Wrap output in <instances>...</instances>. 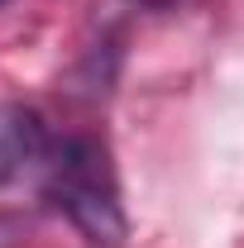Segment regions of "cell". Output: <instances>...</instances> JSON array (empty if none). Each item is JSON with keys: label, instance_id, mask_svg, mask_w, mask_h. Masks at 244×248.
Returning a JSON list of instances; mask_svg holds the SVG:
<instances>
[{"label": "cell", "instance_id": "obj_1", "mask_svg": "<svg viewBox=\"0 0 244 248\" xmlns=\"http://www.w3.org/2000/svg\"><path fill=\"white\" fill-rule=\"evenodd\" d=\"M48 201L96 248H120L129 239V219L120 205V182H115L110 153H105V143H96L87 134H72L53 148Z\"/></svg>", "mask_w": 244, "mask_h": 248}, {"label": "cell", "instance_id": "obj_2", "mask_svg": "<svg viewBox=\"0 0 244 248\" xmlns=\"http://www.w3.org/2000/svg\"><path fill=\"white\" fill-rule=\"evenodd\" d=\"M43 153V124L29 105L0 100V186L10 177H19L29 162H38Z\"/></svg>", "mask_w": 244, "mask_h": 248}, {"label": "cell", "instance_id": "obj_3", "mask_svg": "<svg viewBox=\"0 0 244 248\" xmlns=\"http://www.w3.org/2000/svg\"><path fill=\"white\" fill-rule=\"evenodd\" d=\"M0 5H5V0H0Z\"/></svg>", "mask_w": 244, "mask_h": 248}]
</instances>
